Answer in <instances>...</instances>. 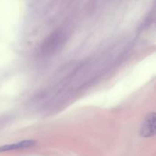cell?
Returning a JSON list of instances; mask_svg holds the SVG:
<instances>
[{"label": "cell", "mask_w": 156, "mask_h": 156, "mask_svg": "<svg viewBox=\"0 0 156 156\" xmlns=\"http://www.w3.org/2000/svg\"><path fill=\"white\" fill-rule=\"evenodd\" d=\"M155 114L152 112L148 114L145 120H143L140 133L143 137L149 138V137L154 136L155 135Z\"/></svg>", "instance_id": "6da1fadb"}, {"label": "cell", "mask_w": 156, "mask_h": 156, "mask_svg": "<svg viewBox=\"0 0 156 156\" xmlns=\"http://www.w3.org/2000/svg\"><path fill=\"white\" fill-rule=\"evenodd\" d=\"M36 145V142L33 140H25L23 141H20L18 143H12V144L5 145L0 146V152H8V151L15 150V149H27V148L32 147Z\"/></svg>", "instance_id": "7a4b0ae2"}]
</instances>
